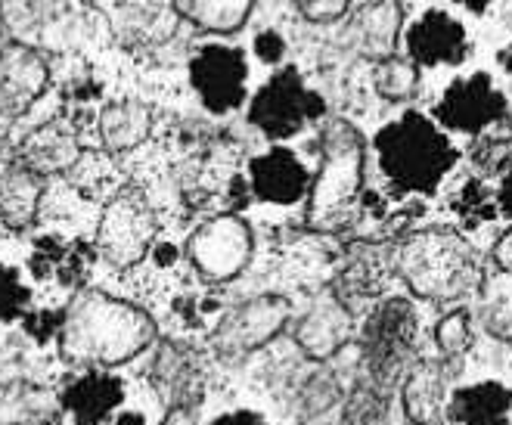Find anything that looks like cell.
I'll return each instance as SVG.
<instances>
[{"instance_id":"f546056e","label":"cell","mask_w":512,"mask_h":425,"mask_svg":"<svg viewBox=\"0 0 512 425\" xmlns=\"http://www.w3.org/2000/svg\"><path fill=\"white\" fill-rule=\"evenodd\" d=\"M457 208H460V218H469V221H491L494 218V205L488 202V193L481 190L478 180L466 184V190L457 199Z\"/></svg>"},{"instance_id":"7c38bea8","label":"cell","mask_w":512,"mask_h":425,"mask_svg":"<svg viewBox=\"0 0 512 425\" xmlns=\"http://www.w3.org/2000/svg\"><path fill=\"white\" fill-rule=\"evenodd\" d=\"M125 404V382L109 370H84L63 391V410L75 425H106Z\"/></svg>"},{"instance_id":"9c48e42d","label":"cell","mask_w":512,"mask_h":425,"mask_svg":"<svg viewBox=\"0 0 512 425\" xmlns=\"http://www.w3.org/2000/svg\"><path fill=\"white\" fill-rule=\"evenodd\" d=\"M190 81L208 112H233L246 100V56L227 44H208L190 59Z\"/></svg>"},{"instance_id":"e0dca14e","label":"cell","mask_w":512,"mask_h":425,"mask_svg":"<svg viewBox=\"0 0 512 425\" xmlns=\"http://www.w3.org/2000/svg\"><path fill=\"white\" fill-rule=\"evenodd\" d=\"M512 391L500 382H478L450 398V416L460 425H509Z\"/></svg>"},{"instance_id":"836d02e7","label":"cell","mask_w":512,"mask_h":425,"mask_svg":"<svg viewBox=\"0 0 512 425\" xmlns=\"http://www.w3.org/2000/svg\"><path fill=\"white\" fill-rule=\"evenodd\" d=\"M212 425H267L261 416L249 413V410H236V413H224L221 419H215Z\"/></svg>"},{"instance_id":"5b68a950","label":"cell","mask_w":512,"mask_h":425,"mask_svg":"<svg viewBox=\"0 0 512 425\" xmlns=\"http://www.w3.org/2000/svg\"><path fill=\"white\" fill-rule=\"evenodd\" d=\"M156 239L153 208L137 193H118L100 215L94 249L112 267H134L149 252Z\"/></svg>"},{"instance_id":"8fae6325","label":"cell","mask_w":512,"mask_h":425,"mask_svg":"<svg viewBox=\"0 0 512 425\" xmlns=\"http://www.w3.org/2000/svg\"><path fill=\"white\" fill-rule=\"evenodd\" d=\"M407 53L419 66H457L466 56V28L441 10H429L407 28Z\"/></svg>"},{"instance_id":"277c9868","label":"cell","mask_w":512,"mask_h":425,"mask_svg":"<svg viewBox=\"0 0 512 425\" xmlns=\"http://www.w3.org/2000/svg\"><path fill=\"white\" fill-rule=\"evenodd\" d=\"M401 273L426 298H457L469 289L472 258L454 233H416L401 249Z\"/></svg>"},{"instance_id":"484cf974","label":"cell","mask_w":512,"mask_h":425,"mask_svg":"<svg viewBox=\"0 0 512 425\" xmlns=\"http://www.w3.org/2000/svg\"><path fill=\"white\" fill-rule=\"evenodd\" d=\"M376 90L385 100H407L416 90V66L407 59L385 56L376 66Z\"/></svg>"},{"instance_id":"4316f807","label":"cell","mask_w":512,"mask_h":425,"mask_svg":"<svg viewBox=\"0 0 512 425\" xmlns=\"http://www.w3.org/2000/svg\"><path fill=\"white\" fill-rule=\"evenodd\" d=\"M69 246L59 236H38L32 255H28V270H32L35 280H56L59 267L66 261Z\"/></svg>"},{"instance_id":"2e32d148","label":"cell","mask_w":512,"mask_h":425,"mask_svg":"<svg viewBox=\"0 0 512 425\" xmlns=\"http://www.w3.org/2000/svg\"><path fill=\"white\" fill-rule=\"evenodd\" d=\"M348 332H351V317H348L345 305L339 298L326 295L311 308V314L298 323L295 342L308 357L326 360V357H333L342 348V342L348 339Z\"/></svg>"},{"instance_id":"d4e9b609","label":"cell","mask_w":512,"mask_h":425,"mask_svg":"<svg viewBox=\"0 0 512 425\" xmlns=\"http://www.w3.org/2000/svg\"><path fill=\"white\" fill-rule=\"evenodd\" d=\"M32 289L25 286L22 273L13 264L0 261V323H13L28 314Z\"/></svg>"},{"instance_id":"603a6c76","label":"cell","mask_w":512,"mask_h":425,"mask_svg":"<svg viewBox=\"0 0 512 425\" xmlns=\"http://www.w3.org/2000/svg\"><path fill=\"white\" fill-rule=\"evenodd\" d=\"M4 425H56V404L38 388H22L0 407Z\"/></svg>"},{"instance_id":"9a60e30c","label":"cell","mask_w":512,"mask_h":425,"mask_svg":"<svg viewBox=\"0 0 512 425\" xmlns=\"http://www.w3.org/2000/svg\"><path fill=\"white\" fill-rule=\"evenodd\" d=\"M44 87L47 66L35 50L13 47L4 53V59H0V112L10 118L19 115L44 94Z\"/></svg>"},{"instance_id":"7a4b0ae2","label":"cell","mask_w":512,"mask_h":425,"mask_svg":"<svg viewBox=\"0 0 512 425\" xmlns=\"http://www.w3.org/2000/svg\"><path fill=\"white\" fill-rule=\"evenodd\" d=\"M376 159L398 193H432L457 165V149L435 121L407 112L376 134Z\"/></svg>"},{"instance_id":"ffe728a7","label":"cell","mask_w":512,"mask_h":425,"mask_svg":"<svg viewBox=\"0 0 512 425\" xmlns=\"http://www.w3.org/2000/svg\"><path fill=\"white\" fill-rule=\"evenodd\" d=\"M78 162V143L69 131L59 125H44L22 146V165L28 171L41 174H59Z\"/></svg>"},{"instance_id":"30bf717a","label":"cell","mask_w":512,"mask_h":425,"mask_svg":"<svg viewBox=\"0 0 512 425\" xmlns=\"http://www.w3.org/2000/svg\"><path fill=\"white\" fill-rule=\"evenodd\" d=\"M503 115L506 100L488 75H469L463 81H454L435 106V118L441 125L463 134H481L488 125H497Z\"/></svg>"},{"instance_id":"83f0119b","label":"cell","mask_w":512,"mask_h":425,"mask_svg":"<svg viewBox=\"0 0 512 425\" xmlns=\"http://www.w3.org/2000/svg\"><path fill=\"white\" fill-rule=\"evenodd\" d=\"M339 425H388V416H385V401L382 394L373 391V388H360L351 394V401L342 413V422Z\"/></svg>"},{"instance_id":"4fadbf2b","label":"cell","mask_w":512,"mask_h":425,"mask_svg":"<svg viewBox=\"0 0 512 425\" xmlns=\"http://www.w3.org/2000/svg\"><path fill=\"white\" fill-rule=\"evenodd\" d=\"M289 320V301L280 295H261L239 308L221 329V342L233 351H255L267 345Z\"/></svg>"},{"instance_id":"f35d334b","label":"cell","mask_w":512,"mask_h":425,"mask_svg":"<svg viewBox=\"0 0 512 425\" xmlns=\"http://www.w3.org/2000/svg\"><path fill=\"white\" fill-rule=\"evenodd\" d=\"M115 425H146V419L140 413H118Z\"/></svg>"},{"instance_id":"52a82bcc","label":"cell","mask_w":512,"mask_h":425,"mask_svg":"<svg viewBox=\"0 0 512 425\" xmlns=\"http://www.w3.org/2000/svg\"><path fill=\"white\" fill-rule=\"evenodd\" d=\"M416 339V314L404 298H391L370 314L364 326V357L376 385H391L407 367Z\"/></svg>"},{"instance_id":"ba28073f","label":"cell","mask_w":512,"mask_h":425,"mask_svg":"<svg viewBox=\"0 0 512 425\" xmlns=\"http://www.w3.org/2000/svg\"><path fill=\"white\" fill-rule=\"evenodd\" d=\"M187 255L205 280H233L252 258V230L243 218L233 215L212 218L190 236Z\"/></svg>"},{"instance_id":"6da1fadb","label":"cell","mask_w":512,"mask_h":425,"mask_svg":"<svg viewBox=\"0 0 512 425\" xmlns=\"http://www.w3.org/2000/svg\"><path fill=\"white\" fill-rule=\"evenodd\" d=\"M156 339V323L143 308L100 289H81L63 311L56 348L69 367L112 370L143 354Z\"/></svg>"},{"instance_id":"74e56055","label":"cell","mask_w":512,"mask_h":425,"mask_svg":"<svg viewBox=\"0 0 512 425\" xmlns=\"http://www.w3.org/2000/svg\"><path fill=\"white\" fill-rule=\"evenodd\" d=\"M497 202H500V211H503V215L512 221V174L503 180V184H500V196H497Z\"/></svg>"},{"instance_id":"8d00e7d4","label":"cell","mask_w":512,"mask_h":425,"mask_svg":"<svg viewBox=\"0 0 512 425\" xmlns=\"http://www.w3.org/2000/svg\"><path fill=\"white\" fill-rule=\"evenodd\" d=\"M153 258H156V264L171 267L177 261V249L171 246V242H159V246H153Z\"/></svg>"},{"instance_id":"e575fe53","label":"cell","mask_w":512,"mask_h":425,"mask_svg":"<svg viewBox=\"0 0 512 425\" xmlns=\"http://www.w3.org/2000/svg\"><path fill=\"white\" fill-rule=\"evenodd\" d=\"M494 261L503 267V270H512V230L503 233L497 239V246H494Z\"/></svg>"},{"instance_id":"cb8c5ba5","label":"cell","mask_w":512,"mask_h":425,"mask_svg":"<svg viewBox=\"0 0 512 425\" xmlns=\"http://www.w3.org/2000/svg\"><path fill=\"white\" fill-rule=\"evenodd\" d=\"M401 7L395 0H382V4L370 7L364 13V22H360V32H364V41H367V50L370 53H388L395 38L401 35Z\"/></svg>"},{"instance_id":"7402d4cb","label":"cell","mask_w":512,"mask_h":425,"mask_svg":"<svg viewBox=\"0 0 512 425\" xmlns=\"http://www.w3.org/2000/svg\"><path fill=\"white\" fill-rule=\"evenodd\" d=\"M441 398H444V379H441L438 367L426 363V367L413 370V376L407 379V388H404V404H407V416L416 425H432L438 419Z\"/></svg>"},{"instance_id":"d6986e66","label":"cell","mask_w":512,"mask_h":425,"mask_svg":"<svg viewBox=\"0 0 512 425\" xmlns=\"http://www.w3.org/2000/svg\"><path fill=\"white\" fill-rule=\"evenodd\" d=\"M153 128V115L137 100H122L103 109L100 115V140L109 153H128L140 146Z\"/></svg>"},{"instance_id":"f1b7e54d","label":"cell","mask_w":512,"mask_h":425,"mask_svg":"<svg viewBox=\"0 0 512 425\" xmlns=\"http://www.w3.org/2000/svg\"><path fill=\"white\" fill-rule=\"evenodd\" d=\"M435 339L441 345L444 354H460L469 348L472 342V323L466 317V311H454V314H447L438 329H435Z\"/></svg>"},{"instance_id":"ab89813d","label":"cell","mask_w":512,"mask_h":425,"mask_svg":"<svg viewBox=\"0 0 512 425\" xmlns=\"http://www.w3.org/2000/svg\"><path fill=\"white\" fill-rule=\"evenodd\" d=\"M457 4H463V7L472 10V13H481V10H485V7L491 4V0H457Z\"/></svg>"},{"instance_id":"ac0fdd59","label":"cell","mask_w":512,"mask_h":425,"mask_svg":"<svg viewBox=\"0 0 512 425\" xmlns=\"http://www.w3.org/2000/svg\"><path fill=\"white\" fill-rule=\"evenodd\" d=\"M41 205V177L16 165L0 174V224L10 230H25L35 221Z\"/></svg>"},{"instance_id":"8992f818","label":"cell","mask_w":512,"mask_h":425,"mask_svg":"<svg viewBox=\"0 0 512 425\" xmlns=\"http://www.w3.org/2000/svg\"><path fill=\"white\" fill-rule=\"evenodd\" d=\"M323 100L305 87L295 69H283L270 78L249 106V121L270 140H289L311 118L323 115Z\"/></svg>"},{"instance_id":"5bb4252c","label":"cell","mask_w":512,"mask_h":425,"mask_svg":"<svg viewBox=\"0 0 512 425\" xmlns=\"http://www.w3.org/2000/svg\"><path fill=\"white\" fill-rule=\"evenodd\" d=\"M249 177H252V190L264 202H274V205H292L311 187L308 168L298 162L295 153L280 149V146L258 156V159H252Z\"/></svg>"},{"instance_id":"4dcf8cb0","label":"cell","mask_w":512,"mask_h":425,"mask_svg":"<svg viewBox=\"0 0 512 425\" xmlns=\"http://www.w3.org/2000/svg\"><path fill=\"white\" fill-rule=\"evenodd\" d=\"M90 258H94V255H90L84 246H69L66 261L56 273V283L66 286V289H78L84 283V277H87V270H90Z\"/></svg>"},{"instance_id":"44dd1931","label":"cell","mask_w":512,"mask_h":425,"mask_svg":"<svg viewBox=\"0 0 512 425\" xmlns=\"http://www.w3.org/2000/svg\"><path fill=\"white\" fill-rule=\"evenodd\" d=\"M174 7L205 32L230 35L249 19L255 0H174Z\"/></svg>"},{"instance_id":"d6a6232c","label":"cell","mask_w":512,"mask_h":425,"mask_svg":"<svg viewBox=\"0 0 512 425\" xmlns=\"http://www.w3.org/2000/svg\"><path fill=\"white\" fill-rule=\"evenodd\" d=\"M255 53H258V59H264L267 66L283 63V56H286V41H283V35H277V32H261V35L255 38Z\"/></svg>"},{"instance_id":"1f68e13d","label":"cell","mask_w":512,"mask_h":425,"mask_svg":"<svg viewBox=\"0 0 512 425\" xmlns=\"http://www.w3.org/2000/svg\"><path fill=\"white\" fill-rule=\"evenodd\" d=\"M351 7V0H298V10L311 22H333L345 16Z\"/></svg>"},{"instance_id":"d590c367","label":"cell","mask_w":512,"mask_h":425,"mask_svg":"<svg viewBox=\"0 0 512 425\" xmlns=\"http://www.w3.org/2000/svg\"><path fill=\"white\" fill-rule=\"evenodd\" d=\"M162 425H196V416H193V410L190 407H171V413L162 419Z\"/></svg>"},{"instance_id":"3957f363","label":"cell","mask_w":512,"mask_h":425,"mask_svg":"<svg viewBox=\"0 0 512 425\" xmlns=\"http://www.w3.org/2000/svg\"><path fill=\"white\" fill-rule=\"evenodd\" d=\"M364 184V143L345 121H333L323 134V165L311 187V224L336 230L348 221Z\"/></svg>"}]
</instances>
